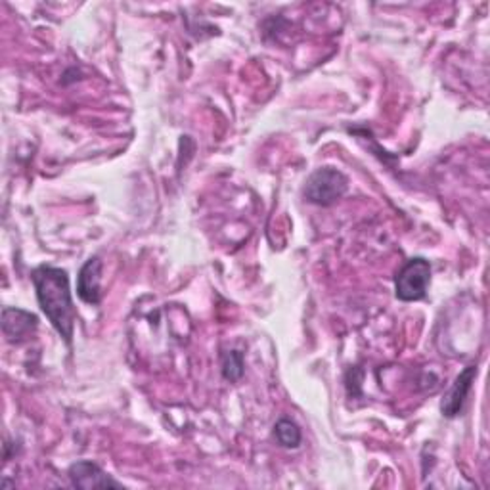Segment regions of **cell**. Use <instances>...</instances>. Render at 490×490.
<instances>
[{
  "label": "cell",
  "mask_w": 490,
  "mask_h": 490,
  "mask_svg": "<svg viewBox=\"0 0 490 490\" xmlns=\"http://www.w3.org/2000/svg\"><path fill=\"white\" fill-rule=\"evenodd\" d=\"M31 280L37 291L38 307L43 308L54 330L63 337V342L72 345L77 312L73 307L67 272L58 266L43 265L31 272Z\"/></svg>",
  "instance_id": "obj_1"
},
{
  "label": "cell",
  "mask_w": 490,
  "mask_h": 490,
  "mask_svg": "<svg viewBox=\"0 0 490 490\" xmlns=\"http://www.w3.org/2000/svg\"><path fill=\"white\" fill-rule=\"evenodd\" d=\"M349 188L347 176L334 167H322L308 176L305 184V199L320 207H330L342 199Z\"/></svg>",
  "instance_id": "obj_2"
},
{
  "label": "cell",
  "mask_w": 490,
  "mask_h": 490,
  "mask_svg": "<svg viewBox=\"0 0 490 490\" xmlns=\"http://www.w3.org/2000/svg\"><path fill=\"white\" fill-rule=\"evenodd\" d=\"M431 283V265L424 257H414L408 261L394 278V293L404 303L424 299Z\"/></svg>",
  "instance_id": "obj_3"
},
{
  "label": "cell",
  "mask_w": 490,
  "mask_h": 490,
  "mask_svg": "<svg viewBox=\"0 0 490 490\" xmlns=\"http://www.w3.org/2000/svg\"><path fill=\"white\" fill-rule=\"evenodd\" d=\"M70 475V481L75 488H122V485L115 479H112L100 466L92 464L89 460L75 461V464L67 471Z\"/></svg>",
  "instance_id": "obj_4"
},
{
  "label": "cell",
  "mask_w": 490,
  "mask_h": 490,
  "mask_svg": "<svg viewBox=\"0 0 490 490\" xmlns=\"http://www.w3.org/2000/svg\"><path fill=\"white\" fill-rule=\"evenodd\" d=\"M475 377H477V368L475 366H468L464 372H461L456 379L452 387L448 389V393L444 394V399L441 402V412L443 416L446 418H456L461 414V410H464V404H466V399L468 394L471 391V385Z\"/></svg>",
  "instance_id": "obj_5"
},
{
  "label": "cell",
  "mask_w": 490,
  "mask_h": 490,
  "mask_svg": "<svg viewBox=\"0 0 490 490\" xmlns=\"http://www.w3.org/2000/svg\"><path fill=\"white\" fill-rule=\"evenodd\" d=\"M77 295L89 305H98L102 299V261L92 257L79 270Z\"/></svg>",
  "instance_id": "obj_6"
},
{
  "label": "cell",
  "mask_w": 490,
  "mask_h": 490,
  "mask_svg": "<svg viewBox=\"0 0 490 490\" xmlns=\"http://www.w3.org/2000/svg\"><path fill=\"white\" fill-rule=\"evenodd\" d=\"M37 328V317L21 308L6 307L3 310V332L10 343H20Z\"/></svg>",
  "instance_id": "obj_7"
},
{
  "label": "cell",
  "mask_w": 490,
  "mask_h": 490,
  "mask_svg": "<svg viewBox=\"0 0 490 490\" xmlns=\"http://www.w3.org/2000/svg\"><path fill=\"white\" fill-rule=\"evenodd\" d=\"M275 435L276 441L283 446V448H297L301 444V429L297 427V424H293L291 419H280L278 424L275 426Z\"/></svg>",
  "instance_id": "obj_8"
},
{
  "label": "cell",
  "mask_w": 490,
  "mask_h": 490,
  "mask_svg": "<svg viewBox=\"0 0 490 490\" xmlns=\"http://www.w3.org/2000/svg\"><path fill=\"white\" fill-rule=\"evenodd\" d=\"M223 376L228 381H240L243 376V355L240 351H230L223 359Z\"/></svg>",
  "instance_id": "obj_9"
}]
</instances>
